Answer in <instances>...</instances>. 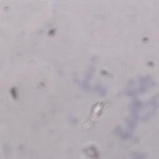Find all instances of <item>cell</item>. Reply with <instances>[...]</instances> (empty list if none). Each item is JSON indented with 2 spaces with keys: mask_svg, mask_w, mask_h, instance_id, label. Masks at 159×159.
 <instances>
[{
  "mask_svg": "<svg viewBox=\"0 0 159 159\" xmlns=\"http://www.w3.org/2000/svg\"><path fill=\"white\" fill-rule=\"evenodd\" d=\"M153 84V80L149 76H142L130 82L126 89L129 96L138 95L148 90Z\"/></svg>",
  "mask_w": 159,
  "mask_h": 159,
  "instance_id": "7a4b0ae2",
  "label": "cell"
},
{
  "mask_svg": "<svg viewBox=\"0 0 159 159\" xmlns=\"http://www.w3.org/2000/svg\"><path fill=\"white\" fill-rule=\"evenodd\" d=\"M158 108V98L153 97L145 102H137L133 105V114L135 118L145 120L153 116Z\"/></svg>",
  "mask_w": 159,
  "mask_h": 159,
  "instance_id": "6da1fadb",
  "label": "cell"
}]
</instances>
